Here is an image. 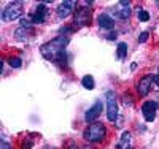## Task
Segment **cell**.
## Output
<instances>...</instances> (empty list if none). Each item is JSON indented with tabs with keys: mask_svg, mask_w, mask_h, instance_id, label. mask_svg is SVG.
Segmentation results:
<instances>
[{
	"mask_svg": "<svg viewBox=\"0 0 159 149\" xmlns=\"http://www.w3.org/2000/svg\"><path fill=\"white\" fill-rule=\"evenodd\" d=\"M69 45V37H64V35H59L56 37L54 40L45 43L42 48H40V52L42 56L46 59V60H56L59 57V54L64 52V48Z\"/></svg>",
	"mask_w": 159,
	"mask_h": 149,
	"instance_id": "1",
	"label": "cell"
},
{
	"mask_svg": "<svg viewBox=\"0 0 159 149\" xmlns=\"http://www.w3.org/2000/svg\"><path fill=\"white\" fill-rule=\"evenodd\" d=\"M105 135H107V129H105V125L102 122H92L83 132L84 140L89 141V143H99V141H102L105 138Z\"/></svg>",
	"mask_w": 159,
	"mask_h": 149,
	"instance_id": "2",
	"label": "cell"
},
{
	"mask_svg": "<svg viewBox=\"0 0 159 149\" xmlns=\"http://www.w3.org/2000/svg\"><path fill=\"white\" fill-rule=\"evenodd\" d=\"M21 15H22V3H21V2H13V3H10L8 7L3 8V11H2V19H3L5 22H10V21H15V19L21 18Z\"/></svg>",
	"mask_w": 159,
	"mask_h": 149,
	"instance_id": "3",
	"label": "cell"
},
{
	"mask_svg": "<svg viewBox=\"0 0 159 149\" xmlns=\"http://www.w3.org/2000/svg\"><path fill=\"white\" fill-rule=\"evenodd\" d=\"M107 117L110 122H115L118 119V103H116V95L115 92L108 90L107 92Z\"/></svg>",
	"mask_w": 159,
	"mask_h": 149,
	"instance_id": "4",
	"label": "cell"
},
{
	"mask_svg": "<svg viewBox=\"0 0 159 149\" xmlns=\"http://www.w3.org/2000/svg\"><path fill=\"white\" fill-rule=\"evenodd\" d=\"M91 22V8L80 7L75 11V27H84Z\"/></svg>",
	"mask_w": 159,
	"mask_h": 149,
	"instance_id": "5",
	"label": "cell"
},
{
	"mask_svg": "<svg viewBox=\"0 0 159 149\" xmlns=\"http://www.w3.org/2000/svg\"><path fill=\"white\" fill-rule=\"evenodd\" d=\"M156 108H157V103L154 102H145L142 105V114L147 122H153L156 119Z\"/></svg>",
	"mask_w": 159,
	"mask_h": 149,
	"instance_id": "6",
	"label": "cell"
},
{
	"mask_svg": "<svg viewBox=\"0 0 159 149\" xmlns=\"http://www.w3.org/2000/svg\"><path fill=\"white\" fill-rule=\"evenodd\" d=\"M153 79H154V76H151V75H145L139 83H137V90H139V94H140V97H147L148 95V92H150V89H151V84H153Z\"/></svg>",
	"mask_w": 159,
	"mask_h": 149,
	"instance_id": "7",
	"label": "cell"
},
{
	"mask_svg": "<svg viewBox=\"0 0 159 149\" xmlns=\"http://www.w3.org/2000/svg\"><path fill=\"white\" fill-rule=\"evenodd\" d=\"M102 108H103L102 102H100V100L96 102V103L86 111V114H84V121H86V122H94V121L102 114Z\"/></svg>",
	"mask_w": 159,
	"mask_h": 149,
	"instance_id": "8",
	"label": "cell"
},
{
	"mask_svg": "<svg viewBox=\"0 0 159 149\" xmlns=\"http://www.w3.org/2000/svg\"><path fill=\"white\" fill-rule=\"evenodd\" d=\"M46 7L43 5V3H40L38 7H37V10H35V13L32 15V22L34 24H42V22H45V18H46Z\"/></svg>",
	"mask_w": 159,
	"mask_h": 149,
	"instance_id": "9",
	"label": "cell"
},
{
	"mask_svg": "<svg viewBox=\"0 0 159 149\" xmlns=\"http://www.w3.org/2000/svg\"><path fill=\"white\" fill-rule=\"evenodd\" d=\"M73 7H75V2H64V3H61L59 7H57V16L61 18V19H65L70 13H72V10H73Z\"/></svg>",
	"mask_w": 159,
	"mask_h": 149,
	"instance_id": "10",
	"label": "cell"
},
{
	"mask_svg": "<svg viewBox=\"0 0 159 149\" xmlns=\"http://www.w3.org/2000/svg\"><path fill=\"white\" fill-rule=\"evenodd\" d=\"M97 22H99V25L102 27V29H107V30H111L115 27L113 18H110L108 15H105V13H102V15L97 16Z\"/></svg>",
	"mask_w": 159,
	"mask_h": 149,
	"instance_id": "11",
	"label": "cell"
},
{
	"mask_svg": "<svg viewBox=\"0 0 159 149\" xmlns=\"http://www.w3.org/2000/svg\"><path fill=\"white\" fill-rule=\"evenodd\" d=\"M116 16L121 18V19H127L130 16V8H129V2L123 0V2H119V7L116 8Z\"/></svg>",
	"mask_w": 159,
	"mask_h": 149,
	"instance_id": "12",
	"label": "cell"
},
{
	"mask_svg": "<svg viewBox=\"0 0 159 149\" xmlns=\"http://www.w3.org/2000/svg\"><path fill=\"white\" fill-rule=\"evenodd\" d=\"M30 33H34V29H30V27H19V29L16 30V40L18 42H27Z\"/></svg>",
	"mask_w": 159,
	"mask_h": 149,
	"instance_id": "13",
	"label": "cell"
},
{
	"mask_svg": "<svg viewBox=\"0 0 159 149\" xmlns=\"http://www.w3.org/2000/svg\"><path fill=\"white\" fill-rule=\"evenodd\" d=\"M81 84H83L84 89L92 90V89L96 87V81H94V78H92L91 75H86V76H83V79H81Z\"/></svg>",
	"mask_w": 159,
	"mask_h": 149,
	"instance_id": "14",
	"label": "cell"
},
{
	"mask_svg": "<svg viewBox=\"0 0 159 149\" xmlns=\"http://www.w3.org/2000/svg\"><path fill=\"white\" fill-rule=\"evenodd\" d=\"M116 54H118V59H126L127 56V45L126 43H119L118 45V49H116Z\"/></svg>",
	"mask_w": 159,
	"mask_h": 149,
	"instance_id": "15",
	"label": "cell"
},
{
	"mask_svg": "<svg viewBox=\"0 0 159 149\" xmlns=\"http://www.w3.org/2000/svg\"><path fill=\"white\" fill-rule=\"evenodd\" d=\"M8 64H10L11 68H19V67L22 65V60L19 57H10L8 59Z\"/></svg>",
	"mask_w": 159,
	"mask_h": 149,
	"instance_id": "16",
	"label": "cell"
},
{
	"mask_svg": "<svg viewBox=\"0 0 159 149\" xmlns=\"http://www.w3.org/2000/svg\"><path fill=\"white\" fill-rule=\"evenodd\" d=\"M139 21H142V22L150 21V13L145 11V10H140V11H139Z\"/></svg>",
	"mask_w": 159,
	"mask_h": 149,
	"instance_id": "17",
	"label": "cell"
},
{
	"mask_svg": "<svg viewBox=\"0 0 159 149\" xmlns=\"http://www.w3.org/2000/svg\"><path fill=\"white\" fill-rule=\"evenodd\" d=\"M129 140H130V133L129 132H124L123 137H121V146H127L129 144Z\"/></svg>",
	"mask_w": 159,
	"mask_h": 149,
	"instance_id": "18",
	"label": "cell"
},
{
	"mask_svg": "<svg viewBox=\"0 0 159 149\" xmlns=\"http://www.w3.org/2000/svg\"><path fill=\"white\" fill-rule=\"evenodd\" d=\"M32 140L30 138H27V140H25V141H22V144H21V149H30L32 147Z\"/></svg>",
	"mask_w": 159,
	"mask_h": 149,
	"instance_id": "19",
	"label": "cell"
},
{
	"mask_svg": "<svg viewBox=\"0 0 159 149\" xmlns=\"http://www.w3.org/2000/svg\"><path fill=\"white\" fill-rule=\"evenodd\" d=\"M148 37H150L148 32H142V33L139 35V42H140V43H145V42L148 40Z\"/></svg>",
	"mask_w": 159,
	"mask_h": 149,
	"instance_id": "20",
	"label": "cell"
},
{
	"mask_svg": "<svg viewBox=\"0 0 159 149\" xmlns=\"http://www.w3.org/2000/svg\"><path fill=\"white\" fill-rule=\"evenodd\" d=\"M30 24H32V19H25V18L21 19V27H30Z\"/></svg>",
	"mask_w": 159,
	"mask_h": 149,
	"instance_id": "21",
	"label": "cell"
},
{
	"mask_svg": "<svg viewBox=\"0 0 159 149\" xmlns=\"http://www.w3.org/2000/svg\"><path fill=\"white\" fill-rule=\"evenodd\" d=\"M0 149H11V147H10V144L5 140H2V143H0Z\"/></svg>",
	"mask_w": 159,
	"mask_h": 149,
	"instance_id": "22",
	"label": "cell"
},
{
	"mask_svg": "<svg viewBox=\"0 0 159 149\" xmlns=\"http://www.w3.org/2000/svg\"><path fill=\"white\" fill-rule=\"evenodd\" d=\"M153 81H154V84H156V86H159V75H156Z\"/></svg>",
	"mask_w": 159,
	"mask_h": 149,
	"instance_id": "23",
	"label": "cell"
},
{
	"mask_svg": "<svg viewBox=\"0 0 159 149\" xmlns=\"http://www.w3.org/2000/svg\"><path fill=\"white\" fill-rule=\"evenodd\" d=\"M107 38H108V40H115V38H116V33H115V32H111V35H108Z\"/></svg>",
	"mask_w": 159,
	"mask_h": 149,
	"instance_id": "24",
	"label": "cell"
},
{
	"mask_svg": "<svg viewBox=\"0 0 159 149\" xmlns=\"http://www.w3.org/2000/svg\"><path fill=\"white\" fill-rule=\"evenodd\" d=\"M119 149H130V147H129V144H127V146H121Z\"/></svg>",
	"mask_w": 159,
	"mask_h": 149,
	"instance_id": "25",
	"label": "cell"
},
{
	"mask_svg": "<svg viewBox=\"0 0 159 149\" xmlns=\"http://www.w3.org/2000/svg\"><path fill=\"white\" fill-rule=\"evenodd\" d=\"M83 149H94V147H91V146H88V147H83Z\"/></svg>",
	"mask_w": 159,
	"mask_h": 149,
	"instance_id": "26",
	"label": "cell"
},
{
	"mask_svg": "<svg viewBox=\"0 0 159 149\" xmlns=\"http://www.w3.org/2000/svg\"><path fill=\"white\" fill-rule=\"evenodd\" d=\"M156 5H157V7H159V0H157V2H156Z\"/></svg>",
	"mask_w": 159,
	"mask_h": 149,
	"instance_id": "27",
	"label": "cell"
},
{
	"mask_svg": "<svg viewBox=\"0 0 159 149\" xmlns=\"http://www.w3.org/2000/svg\"><path fill=\"white\" fill-rule=\"evenodd\" d=\"M157 72H159V67H157Z\"/></svg>",
	"mask_w": 159,
	"mask_h": 149,
	"instance_id": "28",
	"label": "cell"
}]
</instances>
